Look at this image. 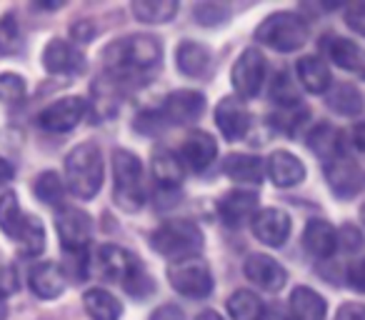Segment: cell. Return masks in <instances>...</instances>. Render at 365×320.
I'll return each mask as SVG.
<instances>
[{
  "label": "cell",
  "instance_id": "obj_1",
  "mask_svg": "<svg viewBox=\"0 0 365 320\" xmlns=\"http://www.w3.org/2000/svg\"><path fill=\"white\" fill-rule=\"evenodd\" d=\"M106 71L118 83H145L160 66L163 48L153 36H128L106 48Z\"/></svg>",
  "mask_w": 365,
  "mask_h": 320
},
{
  "label": "cell",
  "instance_id": "obj_2",
  "mask_svg": "<svg viewBox=\"0 0 365 320\" xmlns=\"http://www.w3.org/2000/svg\"><path fill=\"white\" fill-rule=\"evenodd\" d=\"M205 110V98L198 91H175L163 100L160 108H153L138 115L135 128L140 133H160L173 125H188L198 120Z\"/></svg>",
  "mask_w": 365,
  "mask_h": 320
},
{
  "label": "cell",
  "instance_id": "obj_3",
  "mask_svg": "<svg viewBox=\"0 0 365 320\" xmlns=\"http://www.w3.org/2000/svg\"><path fill=\"white\" fill-rule=\"evenodd\" d=\"M106 175L103 153L96 143H81L66 158V183L76 198L91 200L98 195Z\"/></svg>",
  "mask_w": 365,
  "mask_h": 320
},
{
  "label": "cell",
  "instance_id": "obj_4",
  "mask_svg": "<svg viewBox=\"0 0 365 320\" xmlns=\"http://www.w3.org/2000/svg\"><path fill=\"white\" fill-rule=\"evenodd\" d=\"M0 230L11 240H16L23 255L28 258H36L46 248V228L38 223V218L23 213L18 195L13 190H6L0 195Z\"/></svg>",
  "mask_w": 365,
  "mask_h": 320
},
{
  "label": "cell",
  "instance_id": "obj_5",
  "mask_svg": "<svg viewBox=\"0 0 365 320\" xmlns=\"http://www.w3.org/2000/svg\"><path fill=\"white\" fill-rule=\"evenodd\" d=\"M113 198L118 208L125 213H135L145 203V178H143V163L135 153L118 148L113 153Z\"/></svg>",
  "mask_w": 365,
  "mask_h": 320
},
{
  "label": "cell",
  "instance_id": "obj_6",
  "mask_svg": "<svg viewBox=\"0 0 365 320\" xmlns=\"http://www.w3.org/2000/svg\"><path fill=\"white\" fill-rule=\"evenodd\" d=\"M203 243V230L193 220H165L150 235L153 250L163 258L173 260V263L185 258H198Z\"/></svg>",
  "mask_w": 365,
  "mask_h": 320
},
{
  "label": "cell",
  "instance_id": "obj_7",
  "mask_svg": "<svg viewBox=\"0 0 365 320\" xmlns=\"http://www.w3.org/2000/svg\"><path fill=\"white\" fill-rule=\"evenodd\" d=\"M308 23L298 13H273L258 28H255V41L268 46L275 53H295L308 43Z\"/></svg>",
  "mask_w": 365,
  "mask_h": 320
},
{
  "label": "cell",
  "instance_id": "obj_8",
  "mask_svg": "<svg viewBox=\"0 0 365 320\" xmlns=\"http://www.w3.org/2000/svg\"><path fill=\"white\" fill-rule=\"evenodd\" d=\"M168 280H170L173 290L185 298L203 300L213 293V273H210L208 263L200 258H185L175 260L168 265Z\"/></svg>",
  "mask_w": 365,
  "mask_h": 320
},
{
  "label": "cell",
  "instance_id": "obj_9",
  "mask_svg": "<svg viewBox=\"0 0 365 320\" xmlns=\"http://www.w3.org/2000/svg\"><path fill=\"white\" fill-rule=\"evenodd\" d=\"M265 73H268V63L265 56L258 48H248V51L240 53V58L235 61L233 73H230V81L233 88L240 98H255L260 96L265 86Z\"/></svg>",
  "mask_w": 365,
  "mask_h": 320
},
{
  "label": "cell",
  "instance_id": "obj_10",
  "mask_svg": "<svg viewBox=\"0 0 365 320\" xmlns=\"http://www.w3.org/2000/svg\"><path fill=\"white\" fill-rule=\"evenodd\" d=\"M56 228L61 235V248L68 255L86 253L93 238V220L81 208H63L56 218Z\"/></svg>",
  "mask_w": 365,
  "mask_h": 320
},
{
  "label": "cell",
  "instance_id": "obj_11",
  "mask_svg": "<svg viewBox=\"0 0 365 320\" xmlns=\"http://www.w3.org/2000/svg\"><path fill=\"white\" fill-rule=\"evenodd\" d=\"M88 100L81 96L61 98L38 113V125L48 133H68L86 118Z\"/></svg>",
  "mask_w": 365,
  "mask_h": 320
},
{
  "label": "cell",
  "instance_id": "obj_12",
  "mask_svg": "<svg viewBox=\"0 0 365 320\" xmlns=\"http://www.w3.org/2000/svg\"><path fill=\"white\" fill-rule=\"evenodd\" d=\"M290 215L280 208H263L255 213V218L250 220V230L253 235L260 240L263 245H270V248H283L285 240L290 235Z\"/></svg>",
  "mask_w": 365,
  "mask_h": 320
},
{
  "label": "cell",
  "instance_id": "obj_13",
  "mask_svg": "<svg viewBox=\"0 0 365 320\" xmlns=\"http://www.w3.org/2000/svg\"><path fill=\"white\" fill-rule=\"evenodd\" d=\"M258 193L253 190H245V188H235L228 190L223 198L218 200V213L223 225L228 228H243L245 223L255 218L258 213Z\"/></svg>",
  "mask_w": 365,
  "mask_h": 320
},
{
  "label": "cell",
  "instance_id": "obj_14",
  "mask_svg": "<svg viewBox=\"0 0 365 320\" xmlns=\"http://www.w3.org/2000/svg\"><path fill=\"white\" fill-rule=\"evenodd\" d=\"M323 173H325V180H328L330 190L343 200L358 195L360 185H363L360 168L355 165L353 158H348V155H340V158L328 160V163L323 165Z\"/></svg>",
  "mask_w": 365,
  "mask_h": 320
},
{
  "label": "cell",
  "instance_id": "obj_15",
  "mask_svg": "<svg viewBox=\"0 0 365 320\" xmlns=\"http://www.w3.org/2000/svg\"><path fill=\"white\" fill-rule=\"evenodd\" d=\"M243 273L250 283H255L258 288H263L265 293H278L285 283H288V273L275 258L263 253L248 255V260L243 263Z\"/></svg>",
  "mask_w": 365,
  "mask_h": 320
},
{
  "label": "cell",
  "instance_id": "obj_16",
  "mask_svg": "<svg viewBox=\"0 0 365 320\" xmlns=\"http://www.w3.org/2000/svg\"><path fill=\"white\" fill-rule=\"evenodd\" d=\"M215 123H218V130L223 133L225 140H243L250 130V113L240 98L225 96L215 108Z\"/></svg>",
  "mask_w": 365,
  "mask_h": 320
},
{
  "label": "cell",
  "instance_id": "obj_17",
  "mask_svg": "<svg viewBox=\"0 0 365 320\" xmlns=\"http://www.w3.org/2000/svg\"><path fill=\"white\" fill-rule=\"evenodd\" d=\"M153 178H155V185H158V195L163 193H170V195H178V188L182 183V160L178 153H173L170 148H163L158 145L153 150Z\"/></svg>",
  "mask_w": 365,
  "mask_h": 320
},
{
  "label": "cell",
  "instance_id": "obj_18",
  "mask_svg": "<svg viewBox=\"0 0 365 320\" xmlns=\"http://www.w3.org/2000/svg\"><path fill=\"white\" fill-rule=\"evenodd\" d=\"M180 160L182 165L193 173H203L205 168H210V163L215 160L218 155V143H215L213 135L203 130H193L185 140H182V148H180Z\"/></svg>",
  "mask_w": 365,
  "mask_h": 320
},
{
  "label": "cell",
  "instance_id": "obj_19",
  "mask_svg": "<svg viewBox=\"0 0 365 320\" xmlns=\"http://www.w3.org/2000/svg\"><path fill=\"white\" fill-rule=\"evenodd\" d=\"M43 66L53 76H71V73H81L86 68V58L73 43L53 38L43 51Z\"/></svg>",
  "mask_w": 365,
  "mask_h": 320
},
{
  "label": "cell",
  "instance_id": "obj_20",
  "mask_svg": "<svg viewBox=\"0 0 365 320\" xmlns=\"http://www.w3.org/2000/svg\"><path fill=\"white\" fill-rule=\"evenodd\" d=\"M98 273L110 283H125V278L138 268V260L120 245H101L96 253Z\"/></svg>",
  "mask_w": 365,
  "mask_h": 320
},
{
  "label": "cell",
  "instance_id": "obj_21",
  "mask_svg": "<svg viewBox=\"0 0 365 320\" xmlns=\"http://www.w3.org/2000/svg\"><path fill=\"white\" fill-rule=\"evenodd\" d=\"M320 48H323L325 56H328L338 68L365 78V51L358 46V43L348 41V38L328 36L323 43H320Z\"/></svg>",
  "mask_w": 365,
  "mask_h": 320
},
{
  "label": "cell",
  "instance_id": "obj_22",
  "mask_svg": "<svg viewBox=\"0 0 365 320\" xmlns=\"http://www.w3.org/2000/svg\"><path fill=\"white\" fill-rule=\"evenodd\" d=\"M28 285H31V290L38 298L53 300L66 290V273H63V268L58 263L46 260V263L33 265V270L28 273Z\"/></svg>",
  "mask_w": 365,
  "mask_h": 320
},
{
  "label": "cell",
  "instance_id": "obj_23",
  "mask_svg": "<svg viewBox=\"0 0 365 320\" xmlns=\"http://www.w3.org/2000/svg\"><path fill=\"white\" fill-rule=\"evenodd\" d=\"M265 173L278 188H293L305 180V165L288 150H275L265 163Z\"/></svg>",
  "mask_w": 365,
  "mask_h": 320
},
{
  "label": "cell",
  "instance_id": "obj_24",
  "mask_svg": "<svg viewBox=\"0 0 365 320\" xmlns=\"http://www.w3.org/2000/svg\"><path fill=\"white\" fill-rule=\"evenodd\" d=\"M303 248L318 260L330 258L338 248V230L328 220H308L303 230Z\"/></svg>",
  "mask_w": 365,
  "mask_h": 320
},
{
  "label": "cell",
  "instance_id": "obj_25",
  "mask_svg": "<svg viewBox=\"0 0 365 320\" xmlns=\"http://www.w3.org/2000/svg\"><path fill=\"white\" fill-rule=\"evenodd\" d=\"M223 173L230 180H238L243 185H258L263 183L265 163L258 155H245V153H233L223 160Z\"/></svg>",
  "mask_w": 365,
  "mask_h": 320
},
{
  "label": "cell",
  "instance_id": "obj_26",
  "mask_svg": "<svg viewBox=\"0 0 365 320\" xmlns=\"http://www.w3.org/2000/svg\"><path fill=\"white\" fill-rule=\"evenodd\" d=\"M308 148L320 158V160H333V158L345 155V133L333 125H315L305 138Z\"/></svg>",
  "mask_w": 365,
  "mask_h": 320
},
{
  "label": "cell",
  "instance_id": "obj_27",
  "mask_svg": "<svg viewBox=\"0 0 365 320\" xmlns=\"http://www.w3.org/2000/svg\"><path fill=\"white\" fill-rule=\"evenodd\" d=\"M298 81L313 96H325L333 86V76L325 61H320L318 56H305L298 61Z\"/></svg>",
  "mask_w": 365,
  "mask_h": 320
},
{
  "label": "cell",
  "instance_id": "obj_28",
  "mask_svg": "<svg viewBox=\"0 0 365 320\" xmlns=\"http://www.w3.org/2000/svg\"><path fill=\"white\" fill-rule=\"evenodd\" d=\"M175 61H178V71L182 76L190 78H200L210 71V63H213V56L205 46L195 41H182L175 51Z\"/></svg>",
  "mask_w": 365,
  "mask_h": 320
},
{
  "label": "cell",
  "instance_id": "obj_29",
  "mask_svg": "<svg viewBox=\"0 0 365 320\" xmlns=\"http://www.w3.org/2000/svg\"><path fill=\"white\" fill-rule=\"evenodd\" d=\"M328 303L323 295L308 285H298L290 295V318L293 320H325Z\"/></svg>",
  "mask_w": 365,
  "mask_h": 320
},
{
  "label": "cell",
  "instance_id": "obj_30",
  "mask_svg": "<svg viewBox=\"0 0 365 320\" xmlns=\"http://www.w3.org/2000/svg\"><path fill=\"white\" fill-rule=\"evenodd\" d=\"M325 103L338 115L353 118L363 113V93L353 83H335V86H330V91L325 93Z\"/></svg>",
  "mask_w": 365,
  "mask_h": 320
},
{
  "label": "cell",
  "instance_id": "obj_31",
  "mask_svg": "<svg viewBox=\"0 0 365 320\" xmlns=\"http://www.w3.org/2000/svg\"><path fill=\"white\" fill-rule=\"evenodd\" d=\"M83 305H86V313L91 315L93 320H120V315H123L120 300L103 288L86 290Z\"/></svg>",
  "mask_w": 365,
  "mask_h": 320
},
{
  "label": "cell",
  "instance_id": "obj_32",
  "mask_svg": "<svg viewBox=\"0 0 365 320\" xmlns=\"http://www.w3.org/2000/svg\"><path fill=\"white\" fill-rule=\"evenodd\" d=\"M263 310L265 305L260 300V295L248 288L235 290L228 298V315L233 320H260L263 318Z\"/></svg>",
  "mask_w": 365,
  "mask_h": 320
},
{
  "label": "cell",
  "instance_id": "obj_33",
  "mask_svg": "<svg viewBox=\"0 0 365 320\" xmlns=\"http://www.w3.org/2000/svg\"><path fill=\"white\" fill-rule=\"evenodd\" d=\"M133 13L140 23L155 26V23H170L178 13L175 0H135Z\"/></svg>",
  "mask_w": 365,
  "mask_h": 320
},
{
  "label": "cell",
  "instance_id": "obj_34",
  "mask_svg": "<svg viewBox=\"0 0 365 320\" xmlns=\"http://www.w3.org/2000/svg\"><path fill=\"white\" fill-rule=\"evenodd\" d=\"M33 190H36V198L41 200V203L53 205V208H56V205H61L63 195H66L63 180H61V175H58L56 170H46V173L38 175Z\"/></svg>",
  "mask_w": 365,
  "mask_h": 320
},
{
  "label": "cell",
  "instance_id": "obj_35",
  "mask_svg": "<svg viewBox=\"0 0 365 320\" xmlns=\"http://www.w3.org/2000/svg\"><path fill=\"white\" fill-rule=\"evenodd\" d=\"M308 118V108L305 105H290V108H280L270 115V125L275 130L285 133V135H295L300 130V125Z\"/></svg>",
  "mask_w": 365,
  "mask_h": 320
},
{
  "label": "cell",
  "instance_id": "obj_36",
  "mask_svg": "<svg viewBox=\"0 0 365 320\" xmlns=\"http://www.w3.org/2000/svg\"><path fill=\"white\" fill-rule=\"evenodd\" d=\"M21 26H18L13 13H6V16L0 18V56H16V53H21Z\"/></svg>",
  "mask_w": 365,
  "mask_h": 320
},
{
  "label": "cell",
  "instance_id": "obj_37",
  "mask_svg": "<svg viewBox=\"0 0 365 320\" xmlns=\"http://www.w3.org/2000/svg\"><path fill=\"white\" fill-rule=\"evenodd\" d=\"M26 81L16 73H0V103L3 105H21L26 100Z\"/></svg>",
  "mask_w": 365,
  "mask_h": 320
},
{
  "label": "cell",
  "instance_id": "obj_38",
  "mask_svg": "<svg viewBox=\"0 0 365 320\" xmlns=\"http://www.w3.org/2000/svg\"><path fill=\"white\" fill-rule=\"evenodd\" d=\"M270 98H273L280 108L300 105L298 91H295L293 81H290V76L285 71L275 73V81H273V86H270Z\"/></svg>",
  "mask_w": 365,
  "mask_h": 320
},
{
  "label": "cell",
  "instance_id": "obj_39",
  "mask_svg": "<svg viewBox=\"0 0 365 320\" xmlns=\"http://www.w3.org/2000/svg\"><path fill=\"white\" fill-rule=\"evenodd\" d=\"M193 16L200 26H220L230 18V8L220 6V3H200L193 8Z\"/></svg>",
  "mask_w": 365,
  "mask_h": 320
},
{
  "label": "cell",
  "instance_id": "obj_40",
  "mask_svg": "<svg viewBox=\"0 0 365 320\" xmlns=\"http://www.w3.org/2000/svg\"><path fill=\"white\" fill-rule=\"evenodd\" d=\"M123 288L128 290L130 295H135V298H145V295H150L153 293V280H150V275L145 273V270L138 265L135 270H133L130 275L125 278V283H123Z\"/></svg>",
  "mask_w": 365,
  "mask_h": 320
},
{
  "label": "cell",
  "instance_id": "obj_41",
  "mask_svg": "<svg viewBox=\"0 0 365 320\" xmlns=\"http://www.w3.org/2000/svg\"><path fill=\"white\" fill-rule=\"evenodd\" d=\"M338 245L343 250H348V253H358L365 245L363 233H360L355 225H343V228L338 230Z\"/></svg>",
  "mask_w": 365,
  "mask_h": 320
},
{
  "label": "cell",
  "instance_id": "obj_42",
  "mask_svg": "<svg viewBox=\"0 0 365 320\" xmlns=\"http://www.w3.org/2000/svg\"><path fill=\"white\" fill-rule=\"evenodd\" d=\"M345 23H348L350 31L365 38V3H353V6L345 8Z\"/></svg>",
  "mask_w": 365,
  "mask_h": 320
},
{
  "label": "cell",
  "instance_id": "obj_43",
  "mask_svg": "<svg viewBox=\"0 0 365 320\" xmlns=\"http://www.w3.org/2000/svg\"><path fill=\"white\" fill-rule=\"evenodd\" d=\"M348 285L358 293H365V258H358L348 265Z\"/></svg>",
  "mask_w": 365,
  "mask_h": 320
},
{
  "label": "cell",
  "instance_id": "obj_44",
  "mask_svg": "<svg viewBox=\"0 0 365 320\" xmlns=\"http://www.w3.org/2000/svg\"><path fill=\"white\" fill-rule=\"evenodd\" d=\"M18 288H21V280H18L16 268H11V265H0V293L8 298V295L16 293Z\"/></svg>",
  "mask_w": 365,
  "mask_h": 320
},
{
  "label": "cell",
  "instance_id": "obj_45",
  "mask_svg": "<svg viewBox=\"0 0 365 320\" xmlns=\"http://www.w3.org/2000/svg\"><path fill=\"white\" fill-rule=\"evenodd\" d=\"M335 320H365V305L363 303H345L338 310Z\"/></svg>",
  "mask_w": 365,
  "mask_h": 320
},
{
  "label": "cell",
  "instance_id": "obj_46",
  "mask_svg": "<svg viewBox=\"0 0 365 320\" xmlns=\"http://www.w3.org/2000/svg\"><path fill=\"white\" fill-rule=\"evenodd\" d=\"M260 320H293V318H290V313L283 305H268V308L263 310V318Z\"/></svg>",
  "mask_w": 365,
  "mask_h": 320
},
{
  "label": "cell",
  "instance_id": "obj_47",
  "mask_svg": "<svg viewBox=\"0 0 365 320\" xmlns=\"http://www.w3.org/2000/svg\"><path fill=\"white\" fill-rule=\"evenodd\" d=\"M13 175H16V168H13V163H11V160H6L3 155H0V188L11 183Z\"/></svg>",
  "mask_w": 365,
  "mask_h": 320
},
{
  "label": "cell",
  "instance_id": "obj_48",
  "mask_svg": "<svg viewBox=\"0 0 365 320\" xmlns=\"http://www.w3.org/2000/svg\"><path fill=\"white\" fill-rule=\"evenodd\" d=\"M350 140H353V145L358 148V150L365 153V120L358 123V125L353 128V133H350Z\"/></svg>",
  "mask_w": 365,
  "mask_h": 320
},
{
  "label": "cell",
  "instance_id": "obj_49",
  "mask_svg": "<svg viewBox=\"0 0 365 320\" xmlns=\"http://www.w3.org/2000/svg\"><path fill=\"white\" fill-rule=\"evenodd\" d=\"M153 318H165V320H182V315H180V310L178 308H163V310H158Z\"/></svg>",
  "mask_w": 365,
  "mask_h": 320
},
{
  "label": "cell",
  "instance_id": "obj_50",
  "mask_svg": "<svg viewBox=\"0 0 365 320\" xmlns=\"http://www.w3.org/2000/svg\"><path fill=\"white\" fill-rule=\"evenodd\" d=\"M195 320H223V315L215 313V310H203V313H200Z\"/></svg>",
  "mask_w": 365,
  "mask_h": 320
},
{
  "label": "cell",
  "instance_id": "obj_51",
  "mask_svg": "<svg viewBox=\"0 0 365 320\" xmlns=\"http://www.w3.org/2000/svg\"><path fill=\"white\" fill-rule=\"evenodd\" d=\"M8 318V303H6V295L0 293V320Z\"/></svg>",
  "mask_w": 365,
  "mask_h": 320
},
{
  "label": "cell",
  "instance_id": "obj_52",
  "mask_svg": "<svg viewBox=\"0 0 365 320\" xmlns=\"http://www.w3.org/2000/svg\"><path fill=\"white\" fill-rule=\"evenodd\" d=\"M360 218H363V225H365V205H363V210H360Z\"/></svg>",
  "mask_w": 365,
  "mask_h": 320
}]
</instances>
